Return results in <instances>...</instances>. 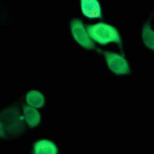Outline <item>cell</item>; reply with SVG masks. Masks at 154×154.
Segmentation results:
<instances>
[{
  "label": "cell",
  "instance_id": "30bf717a",
  "mask_svg": "<svg viewBox=\"0 0 154 154\" xmlns=\"http://www.w3.org/2000/svg\"><path fill=\"white\" fill-rule=\"evenodd\" d=\"M6 136V132L4 129V127L0 120V137L1 138H4Z\"/></svg>",
  "mask_w": 154,
  "mask_h": 154
},
{
  "label": "cell",
  "instance_id": "5b68a950",
  "mask_svg": "<svg viewBox=\"0 0 154 154\" xmlns=\"http://www.w3.org/2000/svg\"><path fill=\"white\" fill-rule=\"evenodd\" d=\"M80 10L82 15L88 19L102 17V7L99 0H79Z\"/></svg>",
  "mask_w": 154,
  "mask_h": 154
},
{
  "label": "cell",
  "instance_id": "ba28073f",
  "mask_svg": "<svg viewBox=\"0 0 154 154\" xmlns=\"http://www.w3.org/2000/svg\"><path fill=\"white\" fill-rule=\"evenodd\" d=\"M141 37L143 43L146 48L153 51L154 49V31L149 20L143 24Z\"/></svg>",
  "mask_w": 154,
  "mask_h": 154
},
{
  "label": "cell",
  "instance_id": "52a82bcc",
  "mask_svg": "<svg viewBox=\"0 0 154 154\" xmlns=\"http://www.w3.org/2000/svg\"><path fill=\"white\" fill-rule=\"evenodd\" d=\"M32 150L35 154H55L58 152V148L52 141L40 139L34 143Z\"/></svg>",
  "mask_w": 154,
  "mask_h": 154
},
{
  "label": "cell",
  "instance_id": "7a4b0ae2",
  "mask_svg": "<svg viewBox=\"0 0 154 154\" xmlns=\"http://www.w3.org/2000/svg\"><path fill=\"white\" fill-rule=\"evenodd\" d=\"M1 121L5 132L12 135H20L25 130V122L19 109L11 106L3 110L0 114Z\"/></svg>",
  "mask_w": 154,
  "mask_h": 154
},
{
  "label": "cell",
  "instance_id": "277c9868",
  "mask_svg": "<svg viewBox=\"0 0 154 154\" xmlns=\"http://www.w3.org/2000/svg\"><path fill=\"white\" fill-rule=\"evenodd\" d=\"M103 58L108 69L117 75H126L131 73L128 61L122 55L112 51H102Z\"/></svg>",
  "mask_w": 154,
  "mask_h": 154
},
{
  "label": "cell",
  "instance_id": "6da1fadb",
  "mask_svg": "<svg viewBox=\"0 0 154 154\" xmlns=\"http://www.w3.org/2000/svg\"><path fill=\"white\" fill-rule=\"evenodd\" d=\"M87 26L88 32L94 43L106 45L116 43L122 46V40L119 30L112 25L99 22L88 25Z\"/></svg>",
  "mask_w": 154,
  "mask_h": 154
},
{
  "label": "cell",
  "instance_id": "3957f363",
  "mask_svg": "<svg viewBox=\"0 0 154 154\" xmlns=\"http://www.w3.org/2000/svg\"><path fill=\"white\" fill-rule=\"evenodd\" d=\"M70 31L75 42L85 49L92 50L96 48L94 42L91 40L86 25L79 19H73L70 23Z\"/></svg>",
  "mask_w": 154,
  "mask_h": 154
},
{
  "label": "cell",
  "instance_id": "9c48e42d",
  "mask_svg": "<svg viewBox=\"0 0 154 154\" xmlns=\"http://www.w3.org/2000/svg\"><path fill=\"white\" fill-rule=\"evenodd\" d=\"M26 102L28 105L35 108H40L45 105V99L44 95L39 91L32 90L26 94Z\"/></svg>",
  "mask_w": 154,
  "mask_h": 154
},
{
  "label": "cell",
  "instance_id": "8992f818",
  "mask_svg": "<svg viewBox=\"0 0 154 154\" xmlns=\"http://www.w3.org/2000/svg\"><path fill=\"white\" fill-rule=\"evenodd\" d=\"M22 116L26 124L31 128L37 126L41 121V115L37 108L28 105L23 106Z\"/></svg>",
  "mask_w": 154,
  "mask_h": 154
}]
</instances>
